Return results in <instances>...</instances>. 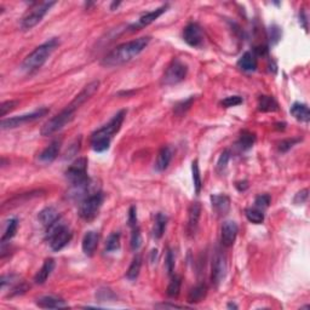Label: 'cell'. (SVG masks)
<instances>
[{
	"mask_svg": "<svg viewBox=\"0 0 310 310\" xmlns=\"http://www.w3.org/2000/svg\"><path fill=\"white\" fill-rule=\"evenodd\" d=\"M75 112H77V109L68 104L63 111L59 112L54 118H51L50 120H48L43 125L40 130L41 136H51V135L56 134L57 131L63 129L67 124H69L73 120Z\"/></svg>",
	"mask_w": 310,
	"mask_h": 310,
	"instance_id": "cell-5",
	"label": "cell"
},
{
	"mask_svg": "<svg viewBox=\"0 0 310 310\" xmlns=\"http://www.w3.org/2000/svg\"><path fill=\"white\" fill-rule=\"evenodd\" d=\"M254 142H256V136H254V134L247 131V130H244V131L241 132L236 144H238V147L240 148L242 152H246V150L251 149V148L254 147Z\"/></svg>",
	"mask_w": 310,
	"mask_h": 310,
	"instance_id": "cell-29",
	"label": "cell"
},
{
	"mask_svg": "<svg viewBox=\"0 0 310 310\" xmlns=\"http://www.w3.org/2000/svg\"><path fill=\"white\" fill-rule=\"evenodd\" d=\"M200 216H201V205L199 202H192L188 210V222H187L188 236H194L197 234Z\"/></svg>",
	"mask_w": 310,
	"mask_h": 310,
	"instance_id": "cell-15",
	"label": "cell"
},
{
	"mask_svg": "<svg viewBox=\"0 0 310 310\" xmlns=\"http://www.w3.org/2000/svg\"><path fill=\"white\" fill-rule=\"evenodd\" d=\"M173 156V149L169 145L166 147H163L159 152L158 156H156V161H155V170L158 172H163L170 165L171 160H172Z\"/></svg>",
	"mask_w": 310,
	"mask_h": 310,
	"instance_id": "cell-19",
	"label": "cell"
},
{
	"mask_svg": "<svg viewBox=\"0 0 310 310\" xmlns=\"http://www.w3.org/2000/svg\"><path fill=\"white\" fill-rule=\"evenodd\" d=\"M192 173H193V183H194V189L195 193L200 194L202 188V181H201V176H200V170H199V164H197V160H194L192 163Z\"/></svg>",
	"mask_w": 310,
	"mask_h": 310,
	"instance_id": "cell-34",
	"label": "cell"
},
{
	"mask_svg": "<svg viewBox=\"0 0 310 310\" xmlns=\"http://www.w3.org/2000/svg\"><path fill=\"white\" fill-rule=\"evenodd\" d=\"M207 294V286L205 283H199L195 287H193L190 290L188 294V302L189 303H200L201 301H204V298Z\"/></svg>",
	"mask_w": 310,
	"mask_h": 310,
	"instance_id": "cell-28",
	"label": "cell"
},
{
	"mask_svg": "<svg viewBox=\"0 0 310 310\" xmlns=\"http://www.w3.org/2000/svg\"><path fill=\"white\" fill-rule=\"evenodd\" d=\"M212 208L218 216H224L230 210V199L224 194H215L211 197Z\"/></svg>",
	"mask_w": 310,
	"mask_h": 310,
	"instance_id": "cell-18",
	"label": "cell"
},
{
	"mask_svg": "<svg viewBox=\"0 0 310 310\" xmlns=\"http://www.w3.org/2000/svg\"><path fill=\"white\" fill-rule=\"evenodd\" d=\"M168 7H169V5H163V6L158 7V9L153 10V11L144 14L143 16L140 17V20L137 21V23H135V25L132 26L131 29H134V30L140 29V28H144V27H147V26L152 25V23L155 22V21L158 20V18L160 17L164 12H166Z\"/></svg>",
	"mask_w": 310,
	"mask_h": 310,
	"instance_id": "cell-16",
	"label": "cell"
},
{
	"mask_svg": "<svg viewBox=\"0 0 310 310\" xmlns=\"http://www.w3.org/2000/svg\"><path fill=\"white\" fill-rule=\"evenodd\" d=\"M239 233V226L234 221H225L221 230V242L224 247L233 246Z\"/></svg>",
	"mask_w": 310,
	"mask_h": 310,
	"instance_id": "cell-13",
	"label": "cell"
},
{
	"mask_svg": "<svg viewBox=\"0 0 310 310\" xmlns=\"http://www.w3.org/2000/svg\"><path fill=\"white\" fill-rule=\"evenodd\" d=\"M98 87H100V82L98 80H95V82H91L90 84H87L86 86L83 88L79 93L74 97V100L72 101L69 104L70 106L74 107L75 109H79L80 107L83 106L87 100H90L96 92H97Z\"/></svg>",
	"mask_w": 310,
	"mask_h": 310,
	"instance_id": "cell-14",
	"label": "cell"
},
{
	"mask_svg": "<svg viewBox=\"0 0 310 310\" xmlns=\"http://www.w3.org/2000/svg\"><path fill=\"white\" fill-rule=\"evenodd\" d=\"M98 241H100V235H98L97 231H87L84 235V238H83V252L88 257L93 256L96 252V249H97L98 246Z\"/></svg>",
	"mask_w": 310,
	"mask_h": 310,
	"instance_id": "cell-17",
	"label": "cell"
},
{
	"mask_svg": "<svg viewBox=\"0 0 310 310\" xmlns=\"http://www.w3.org/2000/svg\"><path fill=\"white\" fill-rule=\"evenodd\" d=\"M279 109V104L275 101L273 96L262 95L258 98V111L263 113H268V112H275Z\"/></svg>",
	"mask_w": 310,
	"mask_h": 310,
	"instance_id": "cell-27",
	"label": "cell"
},
{
	"mask_svg": "<svg viewBox=\"0 0 310 310\" xmlns=\"http://www.w3.org/2000/svg\"><path fill=\"white\" fill-rule=\"evenodd\" d=\"M55 4H56V1L33 2L29 10L26 12V15L21 20V28H22V30H30L32 28H34L39 22H41V20L45 17L49 10Z\"/></svg>",
	"mask_w": 310,
	"mask_h": 310,
	"instance_id": "cell-4",
	"label": "cell"
},
{
	"mask_svg": "<svg viewBox=\"0 0 310 310\" xmlns=\"http://www.w3.org/2000/svg\"><path fill=\"white\" fill-rule=\"evenodd\" d=\"M308 193H309L308 189H303V190H301V192L297 193L296 197H294V199H293L294 204H297V205L304 204V202L307 201V199H308Z\"/></svg>",
	"mask_w": 310,
	"mask_h": 310,
	"instance_id": "cell-44",
	"label": "cell"
},
{
	"mask_svg": "<svg viewBox=\"0 0 310 310\" xmlns=\"http://www.w3.org/2000/svg\"><path fill=\"white\" fill-rule=\"evenodd\" d=\"M120 249V234L118 231H114L108 236L106 241V251L114 252Z\"/></svg>",
	"mask_w": 310,
	"mask_h": 310,
	"instance_id": "cell-35",
	"label": "cell"
},
{
	"mask_svg": "<svg viewBox=\"0 0 310 310\" xmlns=\"http://www.w3.org/2000/svg\"><path fill=\"white\" fill-rule=\"evenodd\" d=\"M48 239L52 251L58 252L72 240V231L69 230L68 226L58 221L56 224L48 228Z\"/></svg>",
	"mask_w": 310,
	"mask_h": 310,
	"instance_id": "cell-6",
	"label": "cell"
},
{
	"mask_svg": "<svg viewBox=\"0 0 310 310\" xmlns=\"http://www.w3.org/2000/svg\"><path fill=\"white\" fill-rule=\"evenodd\" d=\"M36 306L43 309H61L68 308V304L61 298L54 296H44L36 299Z\"/></svg>",
	"mask_w": 310,
	"mask_h": 310,
	"instance_id": "cell-21",
	"label": "cell"
},
{
	"mask_svg": "<svg viewBox=\"0 0 310 310\" xmlns=\"http://www.w3.org/2000/svg\"><path fill=\"white\" fill-rule=\"evenodd\" d=\"M40 223L45 226L46 229L56 224L59 221V213L55 207H45L39 212L38 216Z\"/></svg>",
	"mask_w": 310,
	"mask_h": 310,
	"instance_id": "cell-22",
	"label": "cell"
},
{
	"mask_svg": "<svg viewBox=\"0 0 310 310\" xmlns=\"http://www.w3.org/2000/svg\"><path fill=\"white\" fill-rule=\"evenodd\" d=\"M127 222H129V225L131 226V228H135V226L138 225L137 224V210L135 206L130 207L129 220H127Z\"/></svg>",
	"mask_w": 310,
	"mask_h": 310,
	"instance_id": "cell-45",
	"label": "cell"
},
{
	"mask_svg": "<svg viewBox=\"0 0 310 310\" xmlns=\"http://www.w3.org/2000/svg\"><path fill=\"white\" fill-rule=\"evenodd\" d=\"M281 35H282V33H281V29L279 27H276V26H273V27H270L269 29V40L272 44H276L279 40L281 39Z\"/></svg>",
	"mask_w": 310,
	"mask_h": 310,
	"instance_id": "cell-42",
	"label": "cell"
},
{
	"mask_svg": "<svg viewBox=\"0 0 310 310\" xmlns=\"http://www.w3.org/2000/svg\"><path fill=\"white\" fill-rule=\"evenodd\" d=\"M104 195L101 192H96L93 194L87 195L85 199H83L79 204L78 213L80 218L84 221H92L98 215L101 206L103 204Z\"/></svg>",
	"mask_w": 310,
	"mask_h": 310,
	"instance_id": "cell-7",
	"label": "cell"
},
{
	"mask_svg": "<svg viewBox=\"0 0 310 310\" xmlns=\"http://www.w3.org/2000/svg\"><path fill=\"white\" fill-rule=\"evenodd\" d=\"M141 267H142V257H141L140 254H137V256H135V258L132 259L131 264H130L129 269H127L126 278L129 279L130 281L136 280L138 275H140Z\"/></svg>",
	"mask_w": 310,
	"mask_h": 310,
	"instance_id": "cell-30",
	"label": "cell"
},
{
	"mask_svg": "<svg viewBox=\"0 0 310 310\" xmlns=\"http://www.w3.org/2000/svg\"><path fill=\"white\" fill-rule=\"evenodd\" d=\"M228 308H234V309H238V307L235 306V304H231V303H229L228 304Z\"/></svg>",
	"mask_w": 310,
	"mask_h": 310,
	"instance_id": "cell-50",
	"label": "cell"
},
{
	"mask_svg": "<svg viewBox=\"0 0 310 310\" xmlns=\"http://www.w3.org/2000/svg\"><path fill=\"white\" fill-rule=\"evenodd\" d=\"M270 197L268 194H260L254 200V207L259 208V210H264L270 205Z\"/></svg>",
	"mask_w": 310,
	"mask_h": 310,
	"instance_id": "cell-39",
	"label": "cell"
},
{
	"mask_svg": "<svg viewBox=\"0 0 310 310\" xmlns=\"http://www.w3.org/2000/svg\"><path fill=\"white\" fill-rule=\"evenodd\" d=\"M193 102H194V97H189L188 100L182 101L181 103H178L174 107V113H176L177 115H182V114H184L188 111Z\"/></svg>",
	"mask_w": 310,
	"mask_h": 310,
	"instance_id": "cell-38",
	"label": "cell"
},
{
	"mask_svg": "<svg viewBox=\"0 0 310 310\" xmlns=\"http://www.w3.org/2000/svg\"><path fill=\"white\" fill-rule=\"evenodd\" d=\"M156 308H184V307H182V306H176V304H166V303H164V304H158V306H156Z\"/></svg>",
	"mask_w": 310,
	"mask_h": 310,
	"instance_id": "cell-49",
	"label": "cell"
},
{
	"mask_svg": "<svg viewBox=\"0 0 310 310\" xmlns=\"http://www.w3.org/2000/svg\"><path fill=\"white\" fill-rule=\"evenodd\" d=\"M226 258L222 250L216 249L212 257V265H211V281L215 286H220L223 282L226 275Z\"/></svg>",
	"mask_w": 310,
	"mask_h": 310,
	"instance_id": "cell-10",
	"label": "cell"
},
{
	"mask_svg": "<svg viewBox=\"0 0 310 310\" xmlns=\"http://www.w3.org/2000/svg\"><path fill=\"white\" fill-rule=\"evenodd\" d=\"M239 68L244 70V72H254L258 66V62H257V56L254 52H245L244 55L240 57V59L238 61Z\"/></svg>",
	"mask_w": 310,
	"mask_h": 310,
	"instance_id": "cell-24",
	"label": "cell"
},
{
	"mask_svg": "<svg viewBox=\"0 0 310 310\" xmlns=\"http://www.w3.org/2000/svg\"><path fill=\"white\" fill-rule=\"evenodd\" d=\"M18 228V221L16 218H11V220L7 221L6 228H5L4 234L1 236V244H5L6 241H10L16 234Z\"/></svg>",
	"mask_w": 310,
	"mask_h": 310,
	"instance_id": "cell-31",
	"label": "cell"
},
{
	"mask_svg": "<svg viewBox=\"0 0 310 310\" xmlns=\"http://www.w3.org/2000/svg\"><path fill=\"white\" fill-rule=\"evenodd\" d=\"M48 113H49L48 108H39V109H36V111L32 112V113L14 116V118L2 119L1 124H0V127H1L2 130L15 129V127H20V126H22V125L28 124V122L38 120V119H40L41 116H45Z\"/></svg>",
	"mask_w": 310,
	"mask_h": 310,
	"instance_id": "cell-9",
	"label": "cell"
},
{
	"mask_svg": "<svg viewBox=\"0 0 310 310\" xmlns=\"http://www.w3.org/2000/svg\"><path fill=\"white\" fill-rule=\"evenodd\" d=\"M150 43V36L134 39L131 41L121 44L104 56L102 64L104 67H119L127 63L132 58L138 56Z\"/></svg>",
	"mask_w": 310,
	"mask_h": 310,
	"instance_id": "cell-1",
	"label": "cell"
},
{
	"mask_svg": "<svg viewBox=\"0 0 310 310\" xmlns=\"http://www.w3.org/2000/svg\"><path fill=\"white\" fill-rule=\"evenodd\" d=\"M55 265H56V263H55L54 258L45 259L43 267L40 268V270H39L34 276V282L38 283V285H43V283L48 280L49 276L52 274V272H54L55 269Z\"/></svg>",
	"mask_w": 310,
	"mask_h": 310,
	"instance_id": "cell-23",
	"label": "cell"
},
{
	"mask_svg": "<svg viewBox=\"0 0 310 310\" xmlns=\"http://www.w3.org/2000/svg\"><path fill=\"white\" fill-rule=\"evenodd\" d=\"M291 114L293 115L294 119H297L298 121H303V122H308L310 120V112H309V107L304 103H299L296 102L292 104L290 109Z\"/></svg>",
	"mask_w": 310,
	"mask_h": 310,
	"instance_id": "cell-25",
	"label": "cell"
},
{
	"mask_svg": "<svg viewBox=\"0 0 310 310\" xmlns=\"http://www.w3.org/2000/svg\"><path fill=\"white\" fill-rule=\"evenodd\" d=\"M131 250L132 251H137L138 249L141 247V245H142V235H141V230L140 228L137 226H135V228H132V234H131Z\"/></svg>",
	"mask_w": 310,
	"mask_h": 310,
	"instance_id": "cell-36",
	"label": "cell"
},
{
	"mask_svg": "<svg viewBox=\"0 0 310 310\" xmlns=\"http://www.w3.org/2000/svg\"><path fill=\"white\" fill-rule=\"evenodd\" d=\"M229 160H230V152L229 150H224V152L221 154L220 159H218L217 163V171L220 173H223L224 170L226 169V165H228Z\"/></svg>",
	"mask_w": 310,
	"mask_h": 310,
	"instance_id": "cell-37",
	"label": "cell"
},
{
	"mask_svg": "<svg viewBox=\"0 0 310 310\" xmlns=\"http://www.w3.org/2000/svg\"><path fill=\"white\" fill-rule=\"evenodd\" d=\"M61 145H62L61 140L52 141L50 144H49L48 147H46L45 149L40 153V155H39V160H40L41 163H45V164L52 163V161L58 156Z\"/></svg>",
	"mask_w": 310,
	"mask_h": 310,
	"instance_id": "cell-20",
	"label": "cell"
},
{
	"mask_svg": "<svg viewBox=\"0 0 310 310\" xmlns=\"http://www.w3.org/2000/svg\"><path fill=\"white\" fill-rule=\"evenodd\" d=\"M97 298L100 301H111V299L115 298V294L112 292L108 288H101L97 292Z\"/></svg>",
	"mask_w": 310,
	"mask_h": 310,
	"instance_id": "cell-43",
	"label": "cell"
},
{
	"mask_svg": "<svg viewBox=\"0 0 310 310\" xmlns=\"http://www.w3.org/2000/svg\"><path fill=\"white\" fill-rule=\"evenodd\" d=\"M241 103H242V98L240 97V96H229V97L224 98L223 101H221V104H222L224 108L236 107Z\"/></svg>",
	"mask_w": 310,
	"mask_h": 310,
	"instance_id": "cell-40",
	"label": "cell"
},
{
	"mask_svg": "<svg viewBox=\"0 0 310 310\" xmlns=\"http://www.w3.org/2000/svg\"><path fill=\"white\" fill-rule=\"evenodd\" d=\"M236 188H238L239 192H245V190L249 188V182H239V183H236Z\"/></svg>",
	"mask_w": 310,
	"mask_h": 310,
	"instance_id": "cell-48",
	"label": "cell"
},
{
	"mask_svg": "<svg viewBox=\"0 0 310 310\" xmlns=\"http://www.w3.org/2000/svg\"><path fill=\"white\" fill-rule=\"evenodd\" d=\"M166 225H168V217L161 212L156 213L154 226H153V231H152L153 236H154L155 239L163 238L164 233H165V230H166Z\"/></svg>",
	"mask_w": 310,
	"mask_h": 310,
	"instance_id": "cell-26",
	"label": "cell"
},
{
	"mask_svg": "<svg viewBox=\"0 0 310 310\" xmlns=\"http://www.w3.org/2000/svg\"><path fill=\"white\" fill-rule=\"evenodd\" d=\"M183 39L192 48H200L204 44V33L202 28L197 23L192 22L184 28Z\"/></svg>",
	"mask_w": 310,
	"mask_h": 310,
	"instance_id": "cell-12",
	"label": "cell"
},
{
	"mask_svg": "<svg viewBox=\"0 0 310 310\" xmlns=\"http://www.w3.org/2000/svg\"><path fill=\"white\" fill-rule=\"evenodd\" d=\"M166 268H168L169 275H172L174 268V257L171 251H168V256H166Z\"/></svg>",
	"mask_w": 310,
	"mask_h": 310,
	"instance_id": "cell-47",
	"label": "cell"
},
{
	"mask_svg": "<svg viewBox=\"0 0 310 310\" xmlns=\"http://www.w3.org/2000/svg\"><path fill=\"white\" fill-rule=\"evenodd\" d=\"M125 116H126V111L122 109L109 120L108 124L103 125L101 129H98L97 131L91 135V147L95 152L102 153L108 149L112 138L120 130L122 122L125 120Z\"/></svg>",
	"mask_w": 310,
	"mask_h": 310,
	"instance_id": "cell-2",
	"label": "cell"
},
{
	"mask_svg": "<svg viewBox=\"0 0 310 310\" xmlns=\"http://www.w3.org/2000/svg\"><path fill=\"white\" fill-rule=\"evenodd\" d=\"M66 177L70 182V184H77L87 181V159L78 158L77 160L67 169Z\"/></svg>",
	"mask_w": 310,
	"mask_h": 310,
	"instance_id": "cell-11",
	"label": "cell"
},
{
	"mask_svg": "<svg viewBox=\"0 0 310 310\" xmlns=\"http://www.w3.org/2000/svg\"><path fill=\"white\" fill-rule=\"evenodd\" d=\"M298 142V140H285L282 141V142L279 144V149H280V152H287V150H290L291 148L293 147L296 143Z\"/></svg>",
	"mask_w": 310,
	"mask_h": 310,
	"instance_id": "cell-46",
	"label": "cell"
},
{
	"mask_svg": "<svg viewBox=\"0 0 310 310\" xmlns=\"http://www.w3.org/2000/svg\"><path fill=\"white\" fill-rule=\"evenodd\" d=\"M18 101H6V102H2L0 106V116L4 118L9 112H11L12 109H15V107L17 106Z\"/></svg>",
	"mask_w": 310,
	"mask_h": 310,
	"instance_id": "cell-41",
	"label": "cell"
},
{
	"mask_svg": "<svg viewBox=\"0 0 310 310\" xmlns=\"http://www.w3.org/2000/svg\"><path fill=\"white\" fill-rule=\"evenodd\" d=\"M182 278L179 275H173L171 279L170 283L168 286V296L170 298H177L179 292H181Z\"/></svg>",
	"mask_w": 310,
	"mask_h": 310,
	"instance_id": "cell-33",
	"label": "cell"
},
{
	"mask_svg": "<svg viewBox=\"0 0 310 310\" xmlns=\"http://www.w3.org/2000/svg\"><path fill=\"white\" fill-rule=\"evenodd\" d=\"M58 45V38L49 39L48 41H45L44 44L39 45L38 48H35L34 50L23 59L22 64H21V69L27 73V74H32V73L40 69Z\"/></svg>",
	"mask_w": 310,
	"mask_h": 310,
	"instance_id": "cell-3",
	"label": "cell"
},
{
	"mask_svg": "<svg viewBox=\"0 0 310 310\" xmlns=\"http://www.w3.org/2000/svg\"><path fill=\"white\" fill-rule=\"evenodd\" d=\"M245 216H246L247 220L254 224H262L264 221V213L263 210L254 207V208H246L245 210Z\"/></svg>",
	"mask_w": 310,
	"mask_h": 310,
	"instance_id": "cell-32",
	"label": "cell"
},
{
	"mask_svg": "<svg viewBox=\"0 0 310 310\" xmlns=\"http://www.w3.org/2000/svg\"><path fill=\"white\" fill-rule=\"evenodd\" d=\"M188 73V67L186 63L178 58H173L169 67L166 68L165 73L163 77V84L171 86V85H176L178 83L183 82Z\"/></svg>",
	"mask_w": 310,
	"mask_h": 310,
	"instance_id": "cell-8",
	"label": "cell"
}]
</instances>
